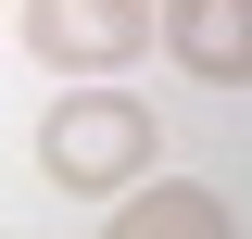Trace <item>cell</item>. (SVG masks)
<instances>
[{"instance_id": "6da1fadb", "label": "cell", "mask_w": 252, "mask_h": 239, "mask_svg": "<svg viewBox=\"0 0 252 239\" xmlns=\"http://www.w3.org/2000/svg\"><path fill=\"white\" fill-rule=\"evenodd\" d=\"M152 139H164V126L139 114L126 89H63L51 114H38V164H51V189H89V202H114V189L152 177Z\"/></svg>"}, {"instance_id": "7a4b0ae2", "label": "cell", "mask_w": 252, "mask_h": 239, "mask_svg": "<svg viewBox=\"0 0 252 239\" xmlns=\"http://www.w3.org/2000/svg\"><path fill=\"white\" fill-rule=\"evenodd\" d=\"M26 51L63 76H114L152 51V0H26Z\"/></svg>"}, {"instance_id": "3957f363", "label": "cell", "mask_w": 252, "mask_h": 239, "mask_svg": "<svg viewBox=\"0 0 252 239\" xmlns=\"http://www.w3.org/2000/svg\"><path fill=\"white\" fill-rule=\"evenodd\" d=\"M152 38L202 89H252V0H152Z\"/></svg>"}, {"instance_id": "277c9868", "label": "cell", "mask_w": 252, "mask_h": 239, "mask_svg": "<svg viewBox=\"0 0 252 239\" xmlns=\"http://www.w3.org/2000/svg\"><path fill=\"white\" fill-rule=\"evenodd\" d=\"M101 239H240V214H227L215 189H189V177H139Z\"/></svg>"}]
</instances>
